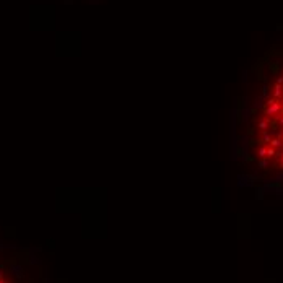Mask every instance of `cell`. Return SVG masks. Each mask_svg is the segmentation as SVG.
<instances>
[{
	"instance_id": "cell-1",
	"label": "cell",
	"mask_w": 283,
	"mask_h": 283,
	"mask_svg": "<svg viewBox=\"0 0 283 283\" xmlns=\"http://www.w3.org/2000/svg\"><path fill=\"white\" fill-rule=\"evenodd\" d=\"M236 132L242 164L265 182L283 181V49L262 64Z\"/></svg>"
}]
</instances>
